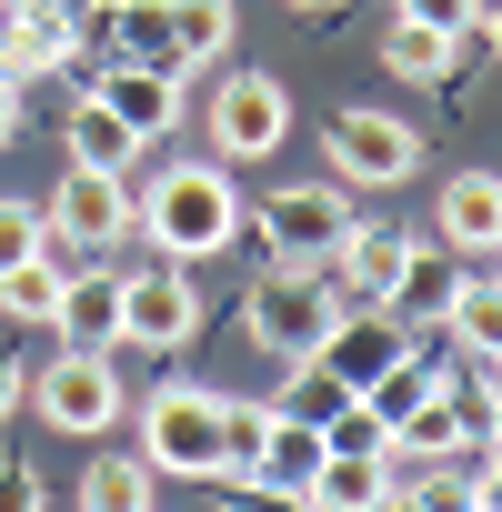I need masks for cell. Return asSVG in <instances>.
Listing matches in <instances>:
<instances>
[{"label":"cell","mask_w":502,"mask_h":512,"mask_svg":"<svg viewBox=\"0 0 502 512\" xmlns=\"http://www.w3.org/2000/svg\"><path fill=\"white\" fill-rule=\"evenodd\" d=\"M241 191H231V161H171L141 201H131V221L161 241V262H211V251H231L241 241Z\"/></svg>","instance_id":"obj_1"},{"label":"cell","mask_w":502,"mask_h":512,"mask_svg":"<svg viewBox=\"0 0 502 512\" xmlns=\"http://www.w3.org/2000/svg\"><path fill=\"white\" fill-rule=\"evenodd\" d=\"M332 272L322 262H262V282L241 292V332L262 342L272 362H312L322 352V332H332Z\"/></svg>","instance_id":"obj_2"},{"label":"cell","mask_w":502,"mask_h":512,"mask_svg":"<svg viewBox=\"0 0 502 512\" xmlns=\"http://www.w3.org/2000/svg\"><path fill=\"white\" fill-rule=\"evenodd\" d=\"M141 462L151 472H181V482H221V392L161 382L141 402Z\"/></svg>","instance_id":"obj_3"},{"label":"cell","mask_w":502,"mask_h":512,"mask_svg":"<svg viewBox=\"0 0 502 512\" xmlns=\"http://www.w3.org/2000/svg\"><path fill=\"white\" fill-rule=\"evenodd\" d=\"M241 221L262 231L272 262H332V251L352 241V201H342V181H292V191H272V201H251Z\"/></svg>","instance_id":"obj_4"},{"label":"cell","mask_w":502,"mask_h":512,"mask_svg":"<svg viewBox=\"0 0 502 512\" xmlns=\"http://www.w3.org/2000/svg\"><path fill=\"white\" fill-rule=\"evenodd\" d=\"M41 221H51V251L111 262V251L141 231V221H131V171H71V181L41 201Z\"/></svg>","instance_id":"obj_5"},{"label":"cell","mask_w":502,"mask_h":512,"mask_svg":"<svg viewBox=\"0 0 502 512\" xmlns=\"http://www.w3.org/2000/svg\"><path fill=\"white\" fill-rule=\"evenodd\" d=\"M201 342V282L191 262L121 272V352H191Z\"/></svg>","instance_id":"obj_6"},{"label":"cell","mask_w":502,"mask_h":512,"mask_svg":"<svg viewBox=\"0 0 502 512\" xmlns=\"http://www.w3.org/2000/svg\"><path fill=\"white\" fill-rule=\"evenodd\" d=\"M31 402H41V422H51V432H71V442H101V432L131 412V392H121L111 352H61V362H41Z\"/></svg>","instance_id":"obj_7"},{"label":"cell","mask_w":502,"mask_h":512,"mask_svg":"<svg viewBox=\"0 0 502 512\" xmlns=\"http://www.w3.org/2000/svg\"><path fill=\"white\" fill-rule=\"evenodd\" d=\"M322 151H332V181H352V191H392V181L422 171V131L392 121V111H362V101L322 131Z\"/></svg>","instance_id":"obj_8"},{"label":"cell","mask_w":502,"mask_h":512,"mask_svg":"<svg viewBox=\"0 0 502 512\" xmlns=\"http://www.w3.org/2000/svg\"><path fill=\"white\" fill-rule=\"evenodd\" d=\"M201 121H211V161H272L282 131H292V91L272 71H231Z\"/></svg>","instance_id":"obj_9"},{"label":"cell","mask_w":502,"mask_h":512,"mask_svg":"<svg viewBox=\"0 0 502 512\" xmlns=\"http://www.w3.org/2000/svg\"><path fill=\"white\" fill-rule=\"evenodd\" d=\"M402 352H412V332H402L382 302H352V312H332V332H322V352H312V362H322L342 392H372Z\"/></svg>","instance_id":"obj_10"},{"label":"cell","mask_w":502,"mask_h":512,"mask_svg":"<svg viewBox=\"0 0 502 512\" xmlns=\"http://www.w3.org/2000/svg\"><path fill=\"white\" fill-rule=\"evenodd\" d=\"M402 262H412V231L402 221H352V241L332 251V302L352 312V302H392V282H402Z\"/></svg>","instance_id":"obj_11"},{"label":"cell","mask_w":502,"mask_h":512,"mask_svg":"<svg viewBox=\"0 0 502 512\" xmlns=\"http://www.w3.org/2000/svg\"><path fill=\"white\" fill-rule=\"evenodd\" d=\"M91 91L111 101V121H131V141H161V131L181 121V81H171V71H151V61H101V71H91Z\"/></svg>","instance_id":"obj_12"},{"label":"cell","mask_w":502,"mask_h":512,"mask_svg":"<svg viewBox=\"0 0 502 512\" xmlns=\"http://www.w3.org/2000/svg\"><path fill=\"white\" fill-rule=\"evenodd\" d=\"M51 332H61V352H121V272H111V262L71 272V282H61Z\"/></svg>","instance_id":"obj_13"},{"label":"cell","mask_w":502,"mask_h":512,"mask_svg":"<svg viewBox=\"0 0 502 512\" xmlns=\"http://www.w3.org/2000/svg\"><path fill=\"white\" fill-rule=\"evenodd\" d=\"M432 231L452 251H482L492 262V241H502V171H452L442 201H432Z\"/></svg>","instance_id":"obj_14"},{"label":"cell","mask_w":502,"mask_h":512,"mask_svg":"<svg viewBox=\"0 0 502 512\" xmlns=\"http://www.w3.org/2000/svg\"><path fill=\"white\" fill-rule=\"evenodd\" d=\"M442 342L492 362L502 352V272H452V302H442Z\"/></svg>","instance_id":"obj_15"},{"label":"cell","mask_w":502,"mask_h":512,"mask_svg":"<svg viewBox=\"0 0 502 512\" xmlns=\"http://www.w3.org/2000/svg\"><path fill=\"white\" fill-rule=\"evenodd\" d=\"M61 141H71V171H131V161H141L131 121H111V101H101V91H81V101H71Z\"/></svg>","instance_id":"obj_16"},{"label":"cell","mask_w":502,"mask_h":512,"mask_svg":"<svg viewBox=\"0 0 502 512\" xmlns=\"http://www.w3.org/2000/svg\"><path fill=\"white\" fill-rule=\"evenodd\" d=\"M392 492V452H322L312 472V512H372Z\"/></svg>","instance_id":"obj_17"},{"label":"cell","mask_w":502,"mask_h":512,"mask_svg":"<svg viewBox=\"0 0 502 512\" xmlns=\"http://www.w3.org/2000/svg\"><path fill=\"white\" fill-rule=\"evenodd\" d=\"M382 71H402V81H452V71H462V31H432V21H402V11H392Z\"/></svg>","instance_id":"obj_18"},{"label":"cell","mask_w":502,"mask_h":512,"mask_svg":"<svg viewBox=\"0 0 502 512\" xmlns=\"http://www.w3.org/2000/svg\"><path fill=\"white\" fill-rule=\"evenodd\" d=\"M231 51V0H171V81L211 71Z\"/></svg>","instance_id":"obj_19"},{"label":"cell","mask_w":502,"mask_h":512,"mask_svg":"<svg viewBox=\"0 0 502 512\" xmlns=\"http://www.w3.org/2000/svg\"><path fill=\"white\" fill-rule=\"evenodd\" d=\"M81 51H71V31L61 21H0V81H51V71H71Z\"/></svg>","instance_id":"obj_20"},{"label":"cell","mask_w":502,"mask_h":512,"mask_svg":"<svg viewBox=\"0 0 502 512\" xmlns=\"http://www.w3.org/2000/svg\"><path fill=\"white\" fill-rule=\"evenodd\" d=\"M151 462L141 452H101L91 472H81V512H151Z\"/></svg>","instance_id":"obj_21"},{"label":"cell","mask_w":502,"mask_h":512,"mask_svg":"<svg viewBox=\"0 0 502 512\" xmlns=\"http://www.w3.org/2000/svg\"><path fill=\"white\" fill-rule=\"evenodd\" d=\"M61 282H71V272L51 262V241H41L21 272H0V312H11V322H51V312H61Z\"/></svg>","instance_id":"obj_22"},{"label":"cell","mask_w":502,"mask_h":512,"mask_svg":"<svg viewBox=\"0 0 502 512\" xmlns=\"http://www.w3.org/2000/svg\"><path fill=\"white\" fill-rule=\"evenodd\" d=\"M342 402H352V392H342L322 362H282V392H272V412H282V422H312V432H322Z\"/></svg>","instance_id":"obj_23"},{"label":"cell","mask_w":502,"mask_h":512,"mask_svg":"<svg viewBox=\"0 0 502 512\" xmlns=\"http://www.w3.org/2000/svg\"><path fill=\"white\" fill-rule=\"evenodd\" d=\"M262 442H272V402L221 392V482H241L251 462H262Z\"/></svg>","instance_id":"obj_24"},{"label":"cell","mask_w":502,"mask_h":512,"mask_svg":"<svg viewBox=\"0 0 502 512\" xmlns=\"http://www.w3.org/2000/svg\"><path fill=\"white\" fill-rule=\"evenodd\" d=\"M41 241H51V221H41L31 201H0V272H21Z\"/></svg>","instance_id":"obj_25"},{"label":"cell","mask_w":502,"mask_h":512,"mask_svg":"<svg viewBox=\"0 0 502 512\" xmlns=\"http://www.w3.org/2000/svg\"><path fill=\"white\" fill-rule=\"evenodd\" d=\"M402 21H432V31H462V41H472L482 0H402Z\"/></svg>","instance_id":"obj_26"},{"label":"cell","mask_w":502,"mask_h":512,"mask_svg":"<svg viewBox=\"0 0 502 512\" xmlns=\"http://www.w3.org/2000/svg\"><path fill=\"white\" fill-rule=\"evenodd\" d=\"M0 512H51V492H41L31 462H0Z\"/></svg>","instance_id":"obj_27"},{"label":"cell","mask_w":502,"mask_h":512,"mask_svg":"<svg viewBox=\"0 0 502 512\" xmlns=\"http://www.w3.org/2000/svg\"><path fill=\"white\" fill-rule=\"evenodd\" d=\"M0 11H11V21H61V31H71L81 0H0Z\"/></svg>","instance_id":"obj_28"},{"label":"cell","mask_w":502,"mask_h":512,"mask_svg":"<svg viewBox=\"0 0 502 512\" xmlns=\"http://www.w3.org/2000/svg\"><path fill=\"white\" fill-rule=\"evenodd\" d=\"M472 502H492V512H502V452H482V462H472Z\"/></svg>","instance_id":"obj_29"},{"label":"cell","mask_w":502,"mask_h":512,"mask_svg":"<svg viewBox=\"0 0 502 512\" xmlns=\"http://www.w3.org/2000/svg\"><path fill=\"white\" fill-rule=\"evenodd\" d=\"M21 392H31V372H21L11 352H0V422H11V412H21Z\"/></svg>","instance_id":"obj_30"},{"label":"cell","mask_w":502,"mask_h":512,"mask_svg":"<svg viewBox=\"0 0 502 512\" xmlns=\"http://www.w3.org/2000/svg\"><path fill=\"white\" fill-rule=\"evenodd\" d=\"M472 41H482V51L502 61V0H482V21H472Z\"/></svg>","instance_id":"obj_31"},{"label":"cell","mask_w":502,"mask_h":512,"mask_svg":"<svg viewBox=\"0 0 502 512\" xmlns=\"http://www.w3.org/2000/svg\"><path fill=\"white\" fill-rule=\"evenodd\" d=\"M21 131V81H0V141Z\"/></svg>","instance_id":"obj_32"},{"label":"cell","mask_w":502,"mask_h":512,"mask_svg":"<svg viewBox=\"0 0 502 512\" xmlns=\"http://www.w3.org/2000/svg\"><path fill=\"white\" fill-rule=\"evenodd\" d=\"M482 452H502V372H492V422H482Z\"/></svg>","instance_id":"obj_33"},{"label":"cell","mask_w":502,"mask_h":512,"mask_svg":"<svg viewBox=\"0 0 502 512\" xmlns=\"http://www.w3.org/2000/svg\"><path fill=\"white\" fill-rule=\"evenodd\" d=\"M292 11H342V0H292Z\"/></svg>","instance_id":"obj_34"},{"label":"cell","mask_w":502,"mask_h":512,"mask_svg":"<svg viewBox=\"0 0 502 512\" xmlns=\"http://www.w3.org/2000/svg\"><path fill=\"white\" fill-rule=\"evenodd\" d=\"M81 11H121V0H81Z\"/></svg>","instance_id":"obj_35"},{"label":"cell","mask_w":502,"mask_h":512,"mask_svg":"<svg viewBox=\"0 0 502 512\" xmlns=\"http://www.w3.org/2000/svg\"><path fill=\"white\" fill-rule=\"evenodd\" d=\"M452 512H492V502H452Z\"/></svg>","instance_id":"obj_36"},{"label":"cell","mask_w":502,"mask_h":512,"mask_svg":"<svg viewBox=\"0 0 502 512\" xmlns=\"http://www.w3.org/2000/svg\"><path fill=\"white\" fill-rule=\"evenodd\" d=\"M492 272H502V241H492Z\"/></svg>","instance_id":"obj_37"}]
</instances>
